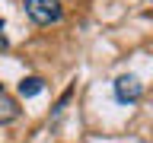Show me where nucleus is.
Segmentation results:
<instances>
[{"instance_id": "3", "label": "nucleus", "mask_w": 153, "mask_h": 143, "mask_svg": "<svg viewBox=\"0 0 153 143\" xmlns=\"http://www.w3.org/2000/svg\"><path fill=\"white\" fill-rule=\"evenodd\" d=\"M19 118V102L0 86V124H13Z\"/></svg>"}, {"instance_id": "4", "label": "nucleus", "mask_w": 153, "mask_h": 143, "mask_svg": "<svg viewBox=\"0 0 153 143\" xmlns=\"http://www.w3.org/2000/svg\"><path fill=\"white\" fill-rule=\"evenodd\" d=\"M42 89H45V80H42V76H22V80H19V95H22V99H35Z\"/></svg>"}, {"instance_id": "2", "label": "nucleus", "mask_w": 153, "mask_h": 143, "mask_svg": "<svg viewBox=\"0 0 153 143\" xmlns=\"http://www.w3.org/2000/svg\"><path fill=\"white\" fill-rule=\"evenodd\" d=\"M112 89H115V99L121 105H134V102H140V95H143V83L134 73H121L112 83Z\"/></svg>"}, {"instance_id": "1", "label": "nucleus", "mask_w": 153, "mask_h": 143, "mask_svg": "<svg viewBox=\"0 0 153 143\" xmlns=\"http://www.w3.org/2000/svg\"><path fill=\"white\" fill-rule=\"evenodd\" d=\"M22 7H26V16L35 26H54V22L64 19L61 0H22Z\"/></svg>"}, {"instance_id": "6", "label": "nucleus", "mask_w": 153, "mask_h": 143, "mask_svg": "<svg viewBox=\"0 0 153 143\" xmlns=\"http://www.w3.org/2000/svg\"><path fill=\"white\" fill-rule=\"evenodd\" d=\"M137 143H140V140H137Z\"/></svg>"}, {"instance_id": "5", "label": "nucleus", "mask_w": 153, "mask_h": 143, "mask_svg": "<svg viewBox=\"0 0 153 143\" xmlns=\"http://www.w3.org/2000/svg\"><path fill=\"white\" fill-rule=\"evenodd\" d=\"M0 48H7V35H3V19H0Z\"/></svg>"}]
</instances>
